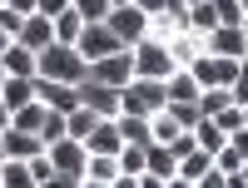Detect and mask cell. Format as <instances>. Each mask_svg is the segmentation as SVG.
Masks as SVG:
<instances>
[{"mask_svg":"<svg viewBox=\"0 0 248 188\" xmlns=\"http://www.w3.org/2000/svg\"><path fill=\"white\" fill-rule=\"evenodd\" d=\"M149 124H154V139H159V144H169V139H174V134L184 129V124H179V119H174L169 109H159V114H149Z\"/></svg>","mask_w":248,"mask_h":188,"instance_id":"obj_29","label":"cell"},{"mask_svg":"<svg viewBox=\"0 0 248 188\" xmlns=\"http://www.w3.org/2000/svg\"><path fill=\"white\" fill-rule=\"evenodd\" d=\"M114 5H129V0H114Z\"/></svg>","mask_w":248,"mask_h":188,"instance_id":"obj_42","label":"cell"},{"mask_svg":"<svg viewBox=\"0 0 248 188\" xmlns=\"http://www.w3.org/2000/svg\"><path fill=\"white\" fill-rule=\"evenodd\" d=\"M85 25H90V20L79 15L75 5H70V10H60V15H55V40H65V45H75V40L85 35Z\"/></svg>","mask_w":248,"mask_h":188,"instance_id":"obj_21","label":"cell"},{"mask_svg":"<svg viewBox=\"0 0 248 188\" xmlns=\"http://www.w3.org/2000/svg\"><path fill=\"white\" fill-rule=\"evenodd\" d=\"M45 119H50V104L45 99H30V104H20V109L10 114V124H15V129H30V134H40V129H45Z\"/></svg>","mask_w":248,"mask_h":188,"instance_id":"obj_18","label":"cell"},{"mask_svg":"<svg viewBox=\"0 0 248 188\" xmlns=\"http://www.w3.org/2000/svg\"><path fill=\"white\" fill-rule=\"evenodd\" d=\"M134 5H139L144 15H164V10H169V0H134Z\"/></svg>","mask_w":248,"mask_h":188,"instance_id":"obj_35","label":"cell"},{"mask_svg":"<svg viewBox=\"0 0 248 188\" xmlns=\"http://www.w3.org/2000/svg\"><path fill=\"white\" fill-rule=\"evenodd\" d=\"M209 50H214V55H233V59H248V40H243V25H218V30H209Z\"/></svg>","mask_w":248,"mask_h":188,"instance_id":"obj_14","label":"cell"},{"mask_svg":"<svg viewBox=\"0 0 248 188\" xmlns=\"http://www.w3.org/2000/svg\"><path fill=\"white\" fill-rule=\"evenodd\" d=\"M60 10H70V0H40V15H50V20H55Z\"/></svg>","mask_w":248,"mask_h":188,"instance_id":"obj_36","label":"cell"},{"mask_svg":"<svg viewBox=\"0 0 248 188\" xmlns=\"http://www.w3.org/2000/svg\"><path fill=\"white\" fill-rule=\"evenodd\" d=\"M189 30H199V35L218 30V10H214V0H194V5H189Z\"/></svg>","mask_w":248,"mask_h":188,"instance_id":"obj_25","label":"cell"},{"mask_svg":"<svg viewBox=\"0 0 248 188\" xmlns=\"http://www.w3.org/2000/svg\"><path fill=\"white\" fill-rule=\"evenodd\" d=\"M243 40H248V20H243Z\"/></svg>","mask_w":248,"mask_h":188,"instance_id":"obj_41","label":"cell"},{"mask_svg":"<svg viewBox=\"0 0 248 188\" xmlns=\"http://www.w3.org/2000/svg\"><path fill=\"white\" fill-rule=\"evenodd\" d=\"M134 50V74H149V79H169L179 65H174V55H169V45L164 40H154V35H144L139 45H129Z\"/></svg>","mask_w":248,"mask_h":188,"instance_id":"obj_4","label":"cell"},{"mask_svg":"<svg viewBox=\"0 0 248 188\" xmlns=\"http://www.w3.org/2000/svg\"><path fill=\"white\" fill-rule=\"evenodd\" d=\"M50 159H55V188H85V169H90V149L85 139H55L50 144Z\"/></svg>","mask_w":248,"mask_h":188,"instance_id":"obj_1","label":"cell"},{"mask_svg":"<svg viewBox=\"0 0 248 188\" xmlns=\"http://www.w3.org/2000/svg\"><path fill=\"white\" fill-rule=\"evenodd\" d=\"M189 5H194V0H189Z\"/></svg>","mask_w":248,"mask_h":188,"instance_id":"obj_45","label":"cell"},{"mask_svg":"<svg viewBox=\"0 0 248 188\" xmlns=\"http://www.w3.org/2000/svg\"><path fill=\"white\" fill-rule=\"evenodd\" d=\"M0 65H5L10 74H40V55H35L30 45H20V40H15V45L0 55Z\"/></svg>","mask_w":248,"mask_h":188,"instance_id":"obj_19","label":"cell"},{"mask_svg":"<svg viewBox=\"0 0 248 188\" xmlns=\"http://www.w3.org/2000/svg\"><path fill=\"white\" fill-rule=\"evenodd\" d=\"M5 5L20 10V15H35V10H40V0H5Z\"/></svg>","mask_w":248,"mask_h":188,"instance_id":"obj_37","label":"cell"},{"mask_svg":"<svg viewBox=\"0 0 248 188\" xmlns=\"http://www.w3.org/2000/svg\"><path fill=\"white\" fill-rule=\"evenodd\" d=\"M90 79H105V85H129L134 79V50L124 45V50H114V55H99V59H90Z\"/></svg>","mask_w":248,"mask_h":188,"instance_id":"obj_7","label":"cell"},{"mask_svg":"<svg viewBox=\"0 0 248 188\" xmlns=\"http://www.w3.org/2000/svg\"><path fill=\"white\" fill-rule=\"evenodd\" d=\"M5 79H10V70H5V65H0V89H5Z\"/></svg>","mask_w":248,"mask_h":188,"instance_id":"obj_40","label":"cell"},{"mask_svg":"<svg viewBox=\"0 0 248 188\" xmlns=\"http://www.w3.org/2000/svg\"><path fill=\"white\" fill-rule=\"evenodd\" d=\"M30 174H35V188H55V159H50V149H40L30 159Z\"/></svg>","mask_w":248,"mask_h":188,"instance_id":"obj_27","label":"cell"},{"mask_svg":"<svg viewBox=\"0 0 248 188\" xmlns=\"http://www.w3.org/2000/svg\"><path fill=\"white\" fill-rule=\"evenodd\" d=\"M0 5H5V0H0Z\"/></svg>","mask_w":248,"mask_h":188,"instance_id":"obj_44","label":"cell"},{"mask_svg":"<svg viewBox=\"0 0 248 188\" xmlns=\"http://www.w3.org/2000/svg\"><path fill=\"white\" fill-rule=\"evenodd\" d=\"M75 45H79V55H85V59H99V55L124 50V40L109 30V20H90V25H85V35H79Z\"/></svg>","mask_w":248,"mask_h":188,"instance_id":"obj_9","label":"cell"},{"mask_svg":"<svg viewBox=\"0 0 248 188\" xmlns=\"http://www.w3.org/2000/svg\"><path fill=\"white\" fill-rule=\"evenodd\" d=\"M79 104H90L94 114H105V119H114L119 109H124V89L119 85H105V79H79Z\"/></svg>","mask_w":248,"mask_h":188,"instance_id":"obj_5","label":"cell"},{"mask_svg":"<svg viewBox=\"0 0 248 188\" xmlns=\"http://www.w3.org/2000/svg\"><path fill=\"white\" fill-rule=\"evenodd\" d=\"M105 20H109V30L124 40V45H139V40L149 35V15H144V10L134 5V0H129V5H114Z\"/></svg>","mask_w":248,"mask_h":188,"instance_id":"obj_8","label":"cell"},{"mask_svg":"<svg viewBox=\"0 0 248 188\" xmlns=\"http://www.w3.org/2000/svg\"><path fill=\"white\" fill-rule=\"evenodd\" d=\"M214 10H218V25H243L248 10L238 5V0H214Z\"/></svg>","mask_w":248,"mask_h":188,"instance_id":"obj_30","label":"cell"},{"mask_svg":"<svg viewBox=\"0 0 248 188\" xmlns=\"http://www.w3.org/2000/svg\"><path fill=\"white\" fill-rule=\"evenodd\" d=\"M35 94L50 104V109H60V114H70V109H79V85H65V79H50V74H35Z\"/></svg>","mask_w":248,"mask_h":188,"instance_id":"obj_10","label":"cell"},{"mask_svg":"<svg viewBox=\"0 0 248 188\" xmlns=\"http://www.w3.org/2000/svg\"><path fill=\"white\" fill-rule=\"evenodd\" d=\"M0 99L10 104V114L20 109V104H30V99H35V74H10L5 89H0Z\"/></svg>","mask_w":248,"mask_h":188,"instance_id":"obj_20","label":"cell"},{"mask_svg":"<svg viewBox=\"0 0 248 188\" xmlns=\"http://www.w3.org/2000/svg\"><path fill=\"white\" fill-rule=\"evenodd\" d=\"M35 174H30V159H5L0 163V188H30Z\"/></svg>","mask_w":248,"mask_h":188,"instance_id":"obj_22","label":"cell"},{"mask_svg":"<svg viewBox=\"0 0 248 188\" xmlns=\"http://www.w3.org/2000/svg\"><path fill=\"white\" fill-rule=\"evenodd\" d=\"M20 45H30L35 55L45 50V45H55V20H50V15H40V10L25 15V25H20Z\"/></svg>","mask_w":248,"mask_h":188,"instance_id":"obj_13","label":"cell"},{"mask_svg":"<svg viewBox=\"0 0 248 188\" xmlns=\"http://www.w3.org/2000/svg\"><path fill=\"white\" fill-rule=\"evenodd\" d=\"M169 114L184 124V129H194V124L203 119V109H199V99H169Z\"/></svg>","mask_w":248,"mask_h":188,"instance_id":"obj_28","label":"cell"},{"mask_svg":"<svg viewBox=\"0 0 248 188\" xmlns=\"http://www.w3.org/2000/svg\"><path fill=\"white\" fill-rule=\"evenodd\" d=\"M119 154H90V169H85V188H114L119 183Z\"/></svg>","mask_w":248,"mask_h":188,"instance_id":"obj_11","label":"cell"},{"mask_svg":"<svg viewBox=\"0 0 248 188\" xmlns=\"http://www.w3.org/2000/svg\"><path fill=\"white\" fill-rule=\"evenodd\" d=\"M10 45H15V35H10V30H5V25H0V55H5V50H10Z\"/></svg>","mask_w":248,"mask_h":188,"instance_id":"obj_38","label":"cell"},{"mask_svg":"<svg viewBox=\"0 0 248 188\" xmlns=\"http://www.w3.org/2000/svg\"><path fill=\"white\" fill-rule=\"evenodd\" d=\"M159 109H169V85L149 79V74H134L124 85V114H159Z\"/></svg>","mask_w":248,"mask_h":188,"instance_id":"obj_3","label":"cell"},{"mask_svg":"<svg viewBox=\"0 0 248 188\" xmlns=\"http://www.w3.org/2000/svg\"><path fill=\"white\" fill-rule=\"evenodd\" d=\"M209 169H214V154H209V149L184 154V159H179V183H174V188H199Z\"/></svg>","mask_w":248,"mask_h":188,"instance_id":"obj_15","label":"cell"},{"mask_svg":"<svg viewBox=\"0 0 248 188\" xmlns=\"http://www.w3.org/2000/svg\"><path fill=\"white\" fill-rule=\"evenodd\" d=\"M194 139H199V149H209V154H218L223 144H229V134H223V129H218V124H214L209 114H203V119L194 124Z\"/></svg>","mask_w":248,"mask_h":188,"instance_id":"obj_24","label":"cell"},{"mask_svg":"<svg viewBox=\"0 0 248 188\" xmlns=\"http://www.w3.org/2000/svg\"><path fill=\"white\" fill-rule=\"evenodd\" d=\"M85 149L90 154H119L124 149V134H119V114L114 119H99L94 129H90V139H85Z\"/></svg>","mask_w":248,"mask_h":188,"instance_id":"obj_12","label":"cell"},{"mask_svg":"<svg viewBox=\"0 0 248 188\" xmlns=\"http://www.w3.org/2000/svg\"><path fill=\"white\" fill-rule=\"evenodd\" d=\"M214 163H218V169H223V174H238V169H243V163H248V159H243V154L233 149V144H223V149L214 154Z\"/></svg>","mask_w":248,"mask_h":188,"instance_id":"obj_32","label":"cell"},{"mask_svg":"<svg viewBox=\"0 0 248 188\" xmlns=\"http://www.w3.org/2000/svg\"><path fill=\"white\" fill-rule=\"evenodd\" d=\"M238 65H243V59H233V55H214V50H203L189 70H194V79H199V85L209 89V85H233Z\"/></svg>","mask_w":248,"mask_h":188,"instance_id":"obj_6","label":"cell"},{"mask_svg":"<svg viewBox=\"0 0 248 188\" xmlns=\"http://www.w3.org/2000/svg\"><path fill=\"white\" fill-rule=\"evenodd\" d=\"M70 5L85 15V20H105V15L114 10V0H70Z\"/></svg>","mask_w":248,"mask_h":188,"instance_id":"obj_31","label":"cell"},{"mask_svg":"<svg viewBox=\"0 0 248 188\" xmlns=\"http://www.w3.org/2000/svg\"><path fill=\"white\" fill-rule=\"evenodd\" d=\"M0 129H10V104L0 99Z\"/></svg>","mask_w":248,"mask_h":188,"instance_id":"obj_39","label":"cell"},{"mask_svg":"<svg viewBox=\"0 0 248 188\" xmlns=\"http://www.w3.org/2000/svg\"><path fill=\"white\" fill-rule=\"evenodd\" d=\"M229 144H233V149H238V154L248 159V124H243V129H233V134H229Z\"/></svg>","mask_w":248,"mask_h":188,"instance_id":"obj_34","label":"cell"},{"mask_svg":"<svg viewBox=\"0 0 248 188\" xmlns=\"http://www.w3.org/2000/svg\"><path fill=\"white\" fill-rule=\"evenodd\" d=\"M40 74L65 79V85H79V79L90 74V59L79 55V45H65V40H55V45L40 50Z\"/></svg>","mask_w":248,"mask_h":188,"instance_id":"obj_2","label":"cell"},{"mask_svg":"<svg viewBox=\"0 0 248 188\" xmlns=\"http://www.w3.org/2000/svg\"><path fill=\"white\" fill-rule=\"evenodd\" d=\"M40 149H45V139H40V134H30V129H15V124L5 129V154H10V159H35Z\"/></svg>","mask_w":248,"mask_h":188,"instance_id":"obj_17","label":"cell"},{"mask_svg":"<svg viewBox=\"0 0 248 188\" xmlns=\"http://www.w3.org/2000/svg\"><path fill=\"white\" fill-rule=\"evenodd\" d=\"M238 5H243V10H248V0H238Z\"/></svg>","mask_w":248,"mask_h":188,"instance_id":"obj_43","label":"cell"},{"mask_svg":"<svg viewBox=\"0 0 248 188\" xmlns=\"http://www.w3.org/2000/svg\"><path fill=\"white\" fill-rule=\"evenodd\" d=\"M233 104H243V109H248V59H243V65H238V74H233Z\"/></svg>","mask_w":248,"mask_h":188,"instance_id":"obj_33","label":"cell"},{"mask_svg":"<svg viewBox=\"0 0 248 188\" xmlns=\"http://www.w3.org/2000/svg\"><path fill=\"white\" fill-rule=\"evenodd\" d=\"M164 85H169V99H199V94H203V85L194 79V70H184V65L164 79Z\"/></svg>","mask_w":248,"mask_h":188,"instance_id":"obj_23","label":"cell"},{"mask_svg":"<svg viewBox=\"0 0 248 188\" xmlns=\"http://www.w3.org/2000/svg\"><path fill=\"white\" fill-rule=\"evenodd\" d=\"M99 119H105V114H94L90 104H79V109H70V134L75 139H90V129H94Z\"/></svg>","mask_w":248,"mask_h":188,"instance_id":"obj_26","label":"cell"},{"mask_svg":"<svg viewBox=\"0 0 248 188\" xmlns=\"http://www.w3.org/2000/svg\"><path fill=\"white\" fill-rule=\"evenodd\" d=\"M119 134H124V144L149 149V144H154V124H149V114H124L119 109Z\"/></svg>","mask_w":248,"mask_h":188,"instance_id":"obj_16","label":"cell"}]
</instances>
